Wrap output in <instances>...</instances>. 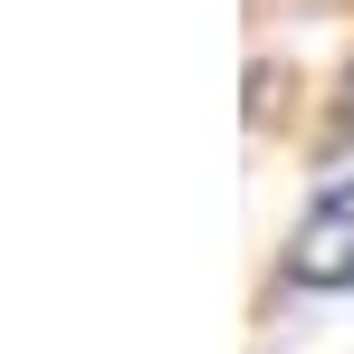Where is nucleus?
Returning a JSON list of instances; mask_svg holds the SVG:
<instances>
[{
    "label": "nucleus",
    "instance_id": "1",
    "mask_svg": "<svg viewBox=\"0 0 354 354\" xmlns=\"http://www.w3.org/2000/svg\"><path fill=\"white\" fill-rule=\"evenodd\" d=\"M288 288H354V182H335L288 239Z\"/></svg>",
    "mask_w": 354,
    "mask_h": 354
}]
</instances>
